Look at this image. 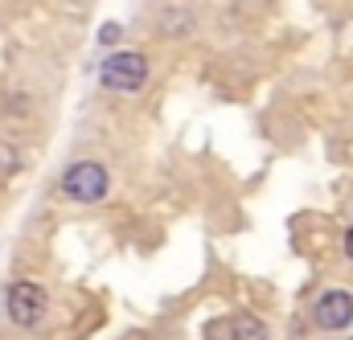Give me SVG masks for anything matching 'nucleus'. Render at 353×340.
Instances as JSON below:
<instances>
[{"label": "nucleus", "instance_id": "obj_1", "mask_svg": "<svg viewBox=\"0 0 353 340\" xmlns=\"http://www.w3.org/2000/svg\"><path fill=\"white\" fill-rule=\"evenodd\" d=\"M99 83L115 94H136L140 86L148 83V58L136 54V50H119L111 58H103L99 66Z\"/></svg>", "mask_w": 353, "mask_h": 340}, {"label": "nucleus", "instance_id": "obj_2", "mask_svg": "<svg viewBox=\"0 0 353 340\" xmlns=\"http://www.w3.org/2000/svg\"><path fill=\"white\" fill-rule=\"evenodd\" d=\"M62 193L70 201H79V205H94V201H103L111 193V176H107L103 164H94V160H79V164H70L66 176H62Z\"/></svg>", "mask_w": 353, "mask_h": 340}, {"label": "nucleus", "instance_id": "obj_3", "mask_svg": "<svg viewBox=\"0 0 353 340\" xmlns=\"http://www.w3.org/2000/svg\"><path fill=\"white\" fill-rule=\"evenodd\" d=\"M46 308H50V295H46L41 283H33V279H17V283L8 287V316H12V324H21V328H37V324L46 320Z\"/></svg>", "mask_w": 353, "mask_h": 340}, {"label": "nucleus", "instance_id": "obj_4", "mask_svg": "<svg viewBox=\"0 0 353 340\" xmlns=\"http://www.w3.org/2000/svg\"><path fill=\"white\" fill-rule=\"evenodd\" d=\"M312 320H316V328H325V332L350 328L353 324V295L350 291H325V295L316 299V308H312Z\"/></svg>", "mask_w": 353, "mask_h": 340}, {"label": "nucleus", "instance_id": "obj_5", "mask_svg": "<svg viewBox=\"0 0 353 340\" xmlns=\"http://www.w3.org/2000/svg\"><path fill=\"white\" fill-rule=\"evenodd\" d=\"M226 340H267V328H263V320H255V316H234Z\"/></svg>", "mask_w": 353, "mask_h": 340}, {"label": "nucleus", "instance_id": "obj_6", "mask_svg": "<svg viewBox=\"0 0 353 340\" xmlns=\"http://www.w3.org/2000/svg\"><path fill=\"white\" fill-rule=\"evenodd\" d=\"M21 160H17V148L12 144H0V172H17Z\"/></svg>", "mask_w": 353, "mask_h": 340}, {"label": "nucleus", "instance_id": "obj_7", "mask_svg": "<svg viewBox=\"0 0 353 340\" xmlns=\"http://www.w3.org/2000/svg\"><path fill=\"white\" fill-rule=\"evenodd\" d=\"M345 255L353 258V226H350V234H345Z\"/></svg>", "mask_w": 353, "mask_h": 340}]
</instances>
